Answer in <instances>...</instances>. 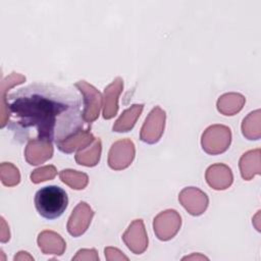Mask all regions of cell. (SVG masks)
Masks as SVG:
<instances>
[{"label": "cell", "mask_w": 261, "mask_h": 261, "mask_svg": "<svg viewBox=\"0 0 261 261\" xmlns=\"http://www.w3.org/2000/svg\"><path fill=\"white\" fill-rule=\"evenodd\" d=\"M81 107V98L74 92L34 83L1 95V127L8 124L22 140H28L33 128L37 140L58 145L85 129Z\"/></svg>", "instance_id": "1"}, {"label": "cell", "mask_w": 261, "mask_h": 261, "mask_svg": "<svg viewBox=\"0 0 261 261\" xmlns=\"http://www.w3.org/2000/svg\"><path fill=\"white\" fill-rule=\"evenodd\" d=\"M34 202L38 213L42 217L52 220L63 214L68 204V197L62 188L47 186L36 193Z\"/></svg>", "instance_id": "2"}, {"label": "cell", "mask_w": 261, "mask_h": 261, "mask_svg": "<svg viewBox=\"0 0 261 261\" xmlns=\"http://www.w3.org/2000/svg\"><path fill=\"white\" fill-rule=\"evenodd\" d=\"M231 141V133L229 127L222 124H214L209 126L202 135V148L210 154L216 155L227 150Z\"/></svg>", "instance_id": "3"}, {"label": "cell", "mask_w": 261, "mask_h": 261, "mask_svg": "<svg viewBox=\"0 0 261 261\" xmlns=\"http://www.w3.org/2000/svg\"><path fill=\"white\" fill-rule=\"evenodd\" d=\"M74 86L84 96L83 117L87 123H91L99 116L102 106V95L95 87L86 83L85 81H80L75 83Z\"/></svg>", "instance_id": "4"}, {"label": "cell", "mask_w": 261, "mask_h": 261, "mask_svg": "<svg viewBox=\"0 0 261 261\" xmlns=\"http://www.w3.org/2000/svg\"><path fill=\"white\" fill-rule=\"evenodd\" d=\"M135 158V145L128 139L112 144L108 154V165L114 170H121L130 165Z\"/></svg>", "instance_id": "5"}, {"label": "cell", "mask_w": 261, "mask_h": 261, "mask_svg": "<svg viewBox=\"0 0 261 261\" xmlns=\"http://www.w3.org/2000/svg\"><path fill=\"white\" fill-rule=\"evenodd\" d=\"M164 125L165 112L159 106H156L149 113L141 128V140L147 144L157 143L164 132Z\"/></svg>", "instance_id": "6"}, {"label": "cell", "mask_w": 261, "mask_h": 261, "mask_svg": "<svg viewBox=\"0 0 261 261\" xmlns=\"http://www.w3.org/2000/svg\"><path fill=\"white\" fill-rule=\"evenodd\" d=\"M181 218L175 210H166L159 213L153 222L154 232L161 241H168L172 239L179 230Z\"/></svg>", "instance_id": "7"}, {"label": "cell", "mask_w": 261, "mask_h": 261, "mask_svg": "<svg viewBox=\"0 0 261 261\" xmlns=\"http://www.w3.org/2000/svg\"><path fill=\"white\" fill-rule=\"evenodd\" d=\"M122 241L135 254H142L148 247V238L142 219L134 220L122 234Z\"/></svg>", "instance_id": "8"}, {"label": "cell", "mask_w": 261, "mask_h": 261, "mask_svg": "<svg viewBox=\"0 0 261 261\" xmlns=\"http://www.w3.org/2000/svg\"><path fill=\"white\" fill-rule=\"evenodd\" d=\"M93 216L94 211L92 208L87 203L80 202L68 219L67 231L72 237H80L88 229Z\"/></svg>", "instance_id": "9"}, {"label": "cell", "mask_w": 261, "mask_h": 261, "mask_svg": "<svg viewBox=\"0 0 261 261\" xmlns=\"http://www.w3.org/2000/svg\"><path fill=\"white\" fill-rule=\"evenodd\" d=\"M181 205L194 216L201 215L208 206V197L201 190L190 187L184 189L178 196Z\"/></svg>", "instance_id": "10"}, {"label": "cell", "mask_w": 261, "mask_h": 261, "mask_svg": "<svg viewBox=\"0 0 261 261\" xmlns=\"http://www.w3.org/2000/svg\"><path fill=\"white\" fill-rule=\"evenodd\" d=\"M53 155L52 143L40 141L37 139L30 140L24 150L25 160L31 165H38L50 159Z\"/></svg>", "instance_id": "11"}, {"label": "cell", "mask_w": 261, "mask_h": 261, "mask_svg": "<svg viewBox=\"0 0 261 261\" xmlns=\"http://www.w3.org/2000/svg\"><path fill=\"white\" fill-rule=\"evenodd\" d=\"M207 184L214 190H225L232 182V173L228 166L222 163L213 164L206 170Z\"/></svg>", "instance_id": "12"}, {"label": "cell", "mask_w": 261, "mask_h": 261, "mask_svg": "<svg viewBox=\"0 0 261 261\" xmlns=\"http://www.w3.org/2000/svg\"><path fill=\"white\" fill-rule=\"evenodd\" d=\"M123 82L121 77H116L104 90V109L103 117L110 119L114 117L118 110V97L122 91Z\"/></svg>", "instance_id": "13"}, {"label": "cell", "mask_w": 261, "mask_h": 261, "mask_svg": "<svg viewBox=\"0 0 261 261\" xmlns=\"http://www.w3.org/2000/svg\"><path fill=\"white\" fill-rule=\"evenodd\" d=\"M38 245L44 254L62 255L66 244L63 239L52 230H44L38 237Z\"/></svg>", "instance_id": "14"}, {"label": "cell", "mask_w": 261, "mask_h": 261, "mask_svg": "<svg viewBox=\"0 0 261 261\" xmlns=\"http://www.w3.org/2000/svg\"><path fill=\"white\" fill-rule=\"evenodd\" d=\"M95 138L94 136L90 133L89 127L85 128L84 130L80 132L79 134L74 135L73 137L69 138L68 140L60 143L57 145V148L66 154H70L73 151L76 150H82L86 147H88L89 145H91L94 142Z\"/></svg>", "instance_id": "15"}, {"label": "cell", "mask_w": 261, "mask_h": 261, "mask_svg": "<svg viewBox=\"0 0 261 261\" xmlns=\"http://www.w3.org/2000/svg\"><path fill=\"white\" fill-rule=\"evenodd\" d=\"M144 105L143 104H134L130 108L124 110L119 118L115 121L113 124V130L118 133H124L130 130L137 119L140 117L142 111H143Z\"/></svg>", "instance_id": "16"}, {"label": "cell", "mask_w": 261, "mask_h": 261, "mask_svg": "<svg viewBox=\"0 0 261 261\" xmlns=\"http://www.w3.org/2000/svg\"><path fill=\"white\" fill-rule=\"evenodd\" d=\"M101 140L95 139L94 142L89 145L88 147L80 150L76 155H75V161L85 166H95L99 160H100V155H101Z\"/></svg>", "instance_id": "17"}, {"label": "cell", "mask_w": 261, "mask_h": 261, "mask_svg": "<svg viewBox=\"0 0 261 261\" xmlns=\"http://www.w3.org/2000/svg\"><path fill=\"white\" fill-rule=\"evenodd\" d=\"M245 98L241 94H224L217 101V109L224 115H233L243 108Z\"/></svg>", "instance_id": "18"}, {"label": "cell", "mask_w": 261, "mask_h": 261, "mask_svg": "<svg viewBox=\"0 0 261 261\" xmlns=\"http://www.w3.org/2000/svg\"><path fill=\"white\" fill-rule=\"evenodd\" d=\"M260 155V149L246 152L240 159L241 173L244 179L250 180L255 174L260 173L259 163L253 164V160Z\"/></svg>", "instance_id": "19"}, {"label": "cell", "mask_w": 261, "mask_h": 261, "mask_svg": "<svg viewBox=\"0 0 261 261\" xmlns=\"http://www.w3.org/2000/svg\"><path fill=\"white\" fill-rule=\"evenodd\" d=\"M60 179L74 190H83L88 185L89 177L84 172H79L72 169H63L59 173Z\"/></svg>", "instance_id": "20"}, {"label": "cell", "mask_w": 261, "mask_h": 261, "mask_svg": "<svg viewBox=\"0 0 261 261\" xmlns=\"http://www.w3.org/2000/svg\"><path fill=\"white\" fill-rule=\"evenodd\" d=\"M1 181L4 186L13 187L20 181V174L18 169L9 162H3L0 165Z\"/></svg>", "instance_id": "21"}, {"label": "cell", "mask_w": 261, "mask_h": 261, "mask_svg": "<svg viewBox=\"0 0 261 261\" xmlns=\"http://www.w3.org/2000/svg\"><path fill=\"white\" fill-rule=\"evenodd\" d=\"M57 171L55 166L53 165H47V166H43L40 167L36 170H34L31 173V180L34 184H39L48 179H52L55 175H56Z\"/></svg>", "instance_id": "22"}, {"label": "cell", "mask_w": 261, "mask_h": 261, "mask_svg": "<svg viewBox=\"0 0 261 261\" xmlns=\"http://www.w3.org/2000/svg\"><path fill=\"white\" fill-rule=\"evenodd\" d=\"M99 257L95 249H82L72 258V260H98Z\"/></svg>", "instance_id": "23"}, {"label": "cell", "mask_w": 261, "mask_h": 261, "mask_svg": "<svg viewBox=\"0 0 261 261\" xmlns=\"http://www.w3.org/2000/svg\"><path fill=\"white\" fill-rule=\"evenodd\" d=\"M105 257L108 259V260H128V258L123 255L118 249L116 248H111V247H108V248H105Z\"/></svg>", "instance_id": "24"}, {"label": "cell", "mask_w": 261, "mask_h": 261, "mask_svg": "<svg viewBox=\"0 0 261 261\" xmlns=\"http://www.w3.org/2000/svg\"><path fill=\"white\" fill-rule=\"evenodd\" d=\"M10 239V233H9V227L7 226L5 220L3 217H1V237L0 240L2 243H6Z\"/></svg>", "instance_id": "25"}, {"label": "cell", "mask_w": 261, "mask_h": 261, "mask_svg": "<svg viewBox=\"0 0 261 261\" xmlns=\"http://www.w3.org/2000/svg\"><path fill=\"white\" fill-rule=\"evenodd\" d=\"M25 259V258H29L30 260H34V258L32 257V256H30L27 252H23V251H21V252H18V254L17 255H15V257H14V260H19V259Z\"/></svg>", "instance_id": "26"}, {"label": "cell", "mask_w": 261, "mask_h": 261, "mask_svg": "<svg viewBox=\"0 0 261 261\" xmlns=\"http://www.w3.org/2000/svg\"><path fill=\"white\" fill-rule=\"evenodd\" d=\"M206 259V260H208V258L207 257H205V256H202V255H192V256H187V257H185V258H182V260H186V259Z\"/></svg>", "instance_id": "27"}]
</instances>
